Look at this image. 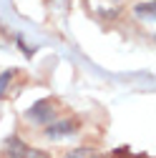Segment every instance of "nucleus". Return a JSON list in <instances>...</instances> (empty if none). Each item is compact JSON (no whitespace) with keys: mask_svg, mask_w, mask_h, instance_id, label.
Wrapping results in <instances>:
<instances>
[{"mask_svg":"<svg viewBox=\"0 0 156 158\" xmlns=\"http://www.w3.org/2000/svg\"><path fill=\"white\" fill-rule=\"evenodd\" d=\"M136 18H141V20H151L154 18V0H149V3H139L133 8Z\"/></svg>","mask_w":156,"mask_h":158,"instance_id":"nucleus-4","label":"nucleus"},{"mask_svg":"<svg viewBox=\"0 0 156 158\" xmlns=\"http://www.w3.org/2000/svg\"><path fill=\"white\" fill-rule=\"evenodd\" d=\"M66 158H98L91 148H73V151H68L66 153Z\"/></svg>","mask_w":156,"mask_h":158,"instance_id":"nucleus-5","label":"nucleus"},{"mask_svg":"<svg viewBox=\"0 0 156 158\" xmlns=\"http://www.w3.org/2000/svg\"><path fill=\"white\" fill-rule=\"evenodd\" d=\"M25 118L30 123H38V126H46V123H50V121H55V103L50 101V98H46V101H38L28 113H25Z\"/></svg>","mask_w":156,"mask_h":158,"instance_id":"nucleus-2","label":"nucleus"},{"mask_svg":"<svg viewBox=\"0 0 156 158\" xmlns=\"http://www.w3.org/2000/svg\"><path fill=\"white\" fill-rule=\"evenodd\" d=\"M10 78H13V70H5L3 75H0V98H3V93H5V88L10 83Z\"/></svg>","mask_w":156,"mask_h":158,"instance_id":"nucleus-6","label":"nucleus"},{"mask_svg":"<svg viewBox=\"0 0 156 158\" xmlns=\"http://www.w3.org/2000/svg\"><path fill=\"white\" fill-rule=\"evenodd\" d=\"M116 3H121V0H116Z\"/></svg>","mask_w":156,"mask_h":158,"instance_id":"nucleus-7","label":"nucleus"},{"mask_svg":"<svg viewBox=\"0 0 156 158\" xmlns=\"http://www.w3.org/2000/svg\"><path fill=\"white\" fill-rule=\"evenodd\" d=\"M76 128H78V121H73V118H55L46 128V135L48 138H63V135L73 133Z\"/></svg>","mask_w":156,"mask_h":158,"instance_id":"nucleus-3","label":"nucleus"},{"mask_svg":"<svg viewBox=\"0 0 156 158\" xmlns=\"http://www.w3.org/2000/svg\"><path fill=\"white\" fill-rule=\"evenodd\" d=\"M5 158H50L46 151L30 148L28 143L20 141V135H10L5 141Z\"/></svg>","mask_w":156,"mask_h":158,"instance_id":"nucleus-1","label":"nucleus"}]
</instances>
